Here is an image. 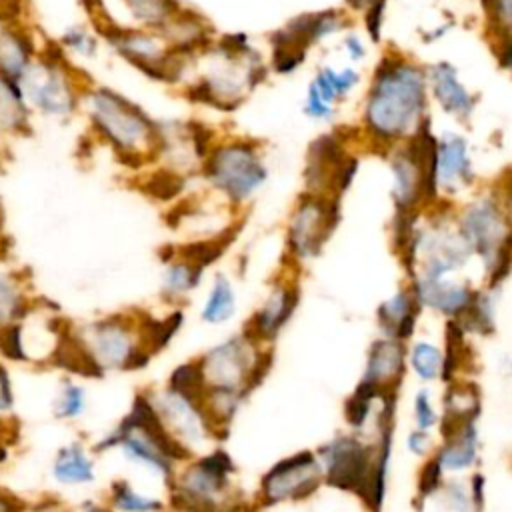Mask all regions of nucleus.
Segmentation results:
<instances>
[{"label": "nucleus", "instance_id": "f257e3e1", "mask_svg": "<svg viewBox=\"0 0 512 512\" xmlns=\"http://www.w3.org/2000/svg\"><path fill=\"white\" fill-rule=\"evenodd\" d=\"M430 116L426 64L390 48L372 68L360 106V146L384 156Z\"/></svg>", "mask_w": 512, "mask_h": 512}, {"label": "nucleus", "instance_id": "f03ea898", "mask_svg": "<svg viewBox=\"0 0 512 512\" xmlns=\"http://www.w3.org/2000/svg\"><path fill=\"white\" fill-rule=\"evenodd\" d=\"M268 62L244 32L222 34L190 60L182 80L188 100L218 112L238 110L268 78Z\"/></svg>", "mask_w": 512, "mask_h": 512}, {"label": "nucleus", "instance_id": "7ed1b4c3", "mask_svg": "<svg viewBox=\"0 0 512 512\" xmlns=\"http://www.w3.org/2000/svg\"><path fill=\"white\" fill-rule=\"evenodd\" d=\"M80 110H84L96 138L126 166L142 168L156 160L160 122L152 120L120 92L108 86L88 84L80 100Z\"/></svg>", "mask_w": 512, "mask_h": 512}, {"label": "nucleus", "instance_id": "20e7f679", "mask_svg": "<svg viewBox=\"0 0 512 512\" xmlns=\"http://www.w3.org/2000/svg\"><path fill=\"white\" fill-rule=\"evenodd\" d=\"M454 222L472 258L484 268V286L502 290L512 274V230L496 186L456 206Z\"/></svg>", "mask_w": 512, "mask_h": 512}, {"label": "nucleus", "instance_id": "39448f33", "mask_svg": "<svg viewBox=\"0 0 512 512\" xmlns=\"http://www.w3.org/2000/svg\"><path fill=\"white\" fill-rule=\"evenodd\" d=\"M236 462L222 446H212L176 468L166 486L168 508L174 512H230L248 498L234 478Z\"/></svg>", "mask_w": 512, "mask_h": 512}, {"label": "nucleus", "instance_id": "423d86ee", "mask_svg": "<svg viewBox=\"0 0 512 512\" xmlns=\"http://www.w3.org/2000/svg\"><path fill=\"white\" fill-rule=\"evenodd\" d=\"M68 334L98 378L110 370H142L154 356L142 338L140 312H116L90 322L68 324Z\"/></svg>", "mask_w": 512, "mask_h": 512}, {"label": "nucleus", "instance_id": "0eeeda50", "mask_svg": "<svg viewBox=\"0 0 512 512\" xmlns=\"http://www.w3.org/2000/svg\"><path fill=\"white\" fill-rule=\"evenodd\" d=\"M206 186L230 208H244L268 182L262 144L246 136L218 138L200 172Z\"/></svg>", "mask_w": 512, "mask_h": 512}, {"label": "nucleus", "instance_id": "6e6552de", "mask_svg": "<svg viewBox=\"0 0 512 512\" xmlns=\"http://www.w3.org/2000/svg\"><path fill=\"white\" fill-rule=\"evenodd\" d=\"M198 364L206 392L230 394L246 402L268 378L274 364V346L260 344L240 330L202 352Z\"/></svg>", "mask_w": 512, "mask_h": 512}, {"label": "nucleus", "instance_id": "1a4fd4ad", "mask_svg": "<svg viewBox=\"0 0 512 512\" xmlns=\"http://www.w3.org/2000/svg\"><path fill=\"white\" fill-rule=\"evenodd\" d=\"M18 86L30 106L50 118H70L80 110L88 82L66 60L60 46L42 48L18 78Z\"/></svg>", "mask_w": 512, "mask_h": 512}, {"label": "nucleus", "instance_id": "9d476101", "mask_svg": "<svg viewBox=\"0 0 512 512\" xmlns=\"http://www.w3.org/2000/svg\"><path fill=\"white\" fill-rule=\"evenodd\" d=\"M352 144H360V134L350 126H334L316 136L304 158V192L342 198L360 170V158Z\"/></svg>", "mask_w": 512, "mask_h": 512}, {"label": "nucleus", "instance_id": "9b49d317", "mask_svg": "<svg viewBox=\"0 0 512 512\" xmlns=\"http://www.w3.org/2000/svg\"><path fill=\"white\" fill-rule=\"evenodd\" d=\"M342 220V198L300 192L286 220L284 258L298 266L318 258Z\"/></svg>", "mask_w": 512, "mask_h": 512}, {"label": "nucleus", "instance_id": "f8f14e48", "mask_svg": "<svg viewBox=\"0 0 512 512\" xmlns=\"http://www.w3.org/2000/svg\"><path fill=\"white\" fill-rule=\"evenodd\" d=\"M374 448V436L358 432H340L330 440H324L314 450L322 468L324 486L348 492L366 506L374 466Z\"/></svg>", "mask_w": 512, "mask_h": 512}, {"label": "nucleus", "instance_id": "ddd939ff", "mask_svg": "<svg viewBox=\"0 0 512 512\" xmlns=\"http://www.w3.org/2000/svg\"><path fill=\"white\" fill-rule=\"evenodd\" d=\"M144 392L154 404L164 428L192 456L212 448L214 442H220L202 398L180 394L166 384L162 388H144Z\"/></svg>", "mask_w": 512, "mask_h": 512}, {"label": "nucleus", "instance_id": "4468645a", "mask_svg": "<svg viewBox=\"0 0 512 512\" xmlns=\"http://www.w3.org/2000/svg\"><path fill=\"white\" fill-rule=\"evenodd\" d=\"M324 486L322 468L314 450L304 448L276 460L258 480L256 502L260 508L306 502Z\"/></svg>", "mask_w": 512, "mask_h": 512}, {"label": "nucleus", "instance_id": "2eb2a0df", "mask_svg": "<svg viewBox=\"0 0 512 512\" xmlns=\"http://www.w3.org/2000/svg\"><path fill=\"white\" fill-rule=\"evenodd\" d=\"M300 268L302 266L288 262V266L270 282L268 294L246 320L242 330L248 336H252L256 342L274 346L280 332L294 318L302 300V288H300V276H298Z\"/></svg>", "mask_w": 512, "mask_h": 512}, {"label": "nucleus", "instance_id": "dca6fc26", "mask_svg": "<svg viewBox=\"0 0 512 512\" xmlns=\"http://www.w3.org/2000/svg\"><path fill=\"white\" fill-rule=\"evenodd\" d=\"M352 20L346 8H322L292 16L284 26L268 34L270 48H290L310 54L320 42L350 30Z\"/></svg>", "mask_w": 512, "mask_h": 512}, {"label": "nucleus", "instance_id": "f3484780", "mask_svg": "<svg viewBox=\"0 0 512 512\" xmlns=\"http://www.w3.org/2000/svg\"><path fill=\"white\" fill-rule=\"evenodd\" d=\"M400 392H390L378 400L374 418H372V436H374V466L370 492L366 502V512H384L386 494H388V478H390V462L394 450L396 436V412H398Z\"/></svg>", "mask_w": 512, "mask_h": 512}, {"label": "nucleus", "instance_id": "a211bd4d", "mask_svg": "<svg viewBox=\"0 0 512 512\" xmlns=\"http://www.w3.org/2000/svg\"><path fill=\"white\" fill-rule=\"evenodd\" d=\"M436 184L442 200L454 202L476 184V168L470 142L460 132L436 136Z\"/></svg>", "mask_w": 512, "mask_h": 512}, {"label": "nucleus", "instance_id": "6ab92c4d", "mask_svg": "<svg viewBox=\"0 0 512 512\" xmlns=\"http://www.w3.org/2000/svg\"><path fill=\"white\" fill-rule=\"evenodd\" d=\"M408 344L396 338L378 336L366 350L360 384L370 388L378 400L390 392H400L408 372Z\"/></svg>", "mask_w": 512, "mask_h": 512}, {"label": "nucleus", "instance_id": "aec40b11", "mask_svg": "<svg viewBox=\"0 0 512 512\" xmlns=\"http://www.w3.org/2000/svg\"><path fill=\"white\" fill-rule=\"evenodd\" d=\"M428 96L440 112L458 124H466L478 106V96L466 86L460 70L448 60L426 64Z\"/></svg>", "mask_w": 512, "mask_h": 512}, {"label": "nucleus", "instance_id": "412c9836", "mask_svg": "<svg viewBox=\"0 0 512 512\" xmlns=\"http://www.w3.org/2000/svg\"><path fill=\"white\" fill-rule=\"evenodd\" d=\"M406 284L412 288L418 304L422 310L438 314L442 318H454L458 320L472 296H474V286L468 280L460 278H426L420 274H414L406 278Z\"/></svg>", "mask_w": 512, "mask_h": 512}, {"label": "nucleus", "instance_id": "4be33fe9", "mask_svg": "<svg viewBox=\"0 0 512 512\" xmlns=\"http://www.w3.org/2000/svg\"><path fill=\"white\" fill-rule=\"evenodd\" d=\"M422 312L424 310L420 308L412 288L408 284H402L376 306V328L380 336L396 338L408 344L416 334Z\"/></svg>", "mask_w": 512, "mask_h": 512}, {"label": "nucleus", "instance_id": "5701e85b", "mask_svg": "<svg viewBox=\"0 0 512 512\" xmlns=\"http://www.w3.org/2000/svg\"><path fill=\"white\" fill-rule=\"evenodd\" d=\"M480 414H482V396L476 382L456 378L444 384V392L440 398V416L436 426L440 440L450 436L464 422L480 420Z\"/></svg>", "mask_w": 512, "mask_h": 512}, {"label": "nucleus", "instance_id": "b1692460", "mask_svg": "<svg viewBox=\"0 0 512 512\" xmlns=\"http://www.w3.org/2000/svg\"><path fill=\"white\" fill-rule=\"evenodd\" d=\"M480 446L478 420H468L436 444L434 458L448 476H458L480 466Z\"/></svg>", "mask_w": 512, "mask_h": 512}, {"label": "nucleus", "instance_id": "393cba45", "mask_svg": "<svg viewBox=\"0 0 512 512\" xmlns=\"http://www.w3.org/2000/svg\"><path fill=\"white\" fill-rule=\"evenodd\" d=\"M32 32L18 16H0V74L18 80L38 56Z\"/></svg>", "mask_w": 512, "mask_h": 512}, {"label": "nucleus", "instance_id": "a878e982", "mask_svg": "<svg viewBox=\"0 0 512 512\" xmlns=\"http://www.w3.org/2000/svg\"><path fill=\"white\" fill-rule=\"evenodd\" d=\"M158 32L168 46L180 54H196L216 38L212 24L188 6H182Z\"/></svg>", "mask_w": 512, "mask_h": 512}, {"label": "nucleus", "instance_id": "bb28decb", "mask_svg": "<svg viewBox=\"0 0 512 512\" xmlns=\"http://www.w3.org/2000/svg\"><path fill=\"white\" fill-rule=\"evenodd\" d=\"M50 476L58 486L64 488L92 484L96 480L94 452L80 440L60 446L52 458Z\"/></svg>", "mask_w": 512, "mask_h": 512}, {"label": "nucleus", "instance_id": "cd10ccee", "mask_svg": "<svg viewBox=\"0 0 512 512\" xmlns=\"http://www.w3.org/2000/svg\"><path fill=\"white\" fill-rule=\"evenodd\" d=\"M164 274L160 282V296L170 306H180L200 284L206 268L178 256L174 248H168V254L162 256Z\"/></svg>", "mask_w": 512, "mask_h": 512}, {"label": "nucleus", "instance_id": "c85d7f7f", "mask_svg": "<svg viewBox=\"0 0 512 512\" xmlns=\"http://www.w3.org/2000/svg\"><path fill=\"white\" fill-rule=\"evenodd\" d=\"M32 304L34 296H30L26 280L6 262L0 238V326L22 320Z\"/></svg>", "mask_w": 512, "mask_h": 512}, {"label": "nucleus", "instance_id": "c756f323", "mask_svg": "<svg viewBox=\"0 0 512 512\" xmlns=\"http://www.w3.org/2000/svg\"><path fill=\"white\" fill-rule=\"evenodd\" d=\"M30 116L32 110L18 86V80L0 74V138L28 134Z\"/></svg>", "mask_w": 512, "mask_h": 512}, {"label": "nucleus", "instance_id": "7c9ffc66", "mask_svg": "<svg viewBox=\"0 0 512 512\" xmlns=\"http://www.w3.org/2000/svg\"><path fill=\"white\" fill-rule=\"evenodd\" d=\"M236 310L238 296L232 278L226 272H216L202 302L200 320L210 326H220L230 322L236 316Z\"/></svg>", "mask_w": 512, "mask_h": 512}, {"label": "nucleus", "instance_id": "2f4dec72", "mask_svg": "<svg viewBox=\"0 0 512 512\" xmlns=\"http://www.w3.org/2000/svg\"><path fill=\"white\" fill-rule=\"evenodd\" d=\"M360 80L362 74L354 66L336 68L332 64H322L320 68H316L310 86L326 104L338 106L360 86Z\"/></svg>", "mask_w": 512, "mask_h": 512}, {"label": "nucleus", "instance_id": "473e14b6", "mask_svg": "<svg viewBox=\"0 0 512 512\" xmlns=\"http://www.w3.org/2000/svg\"><path fill=\"white\" fill-rule=\"evenodd\" d=\"M444 344H442V370L440 382L448 384L462 376V372L470 366L472 348L468 344V334L462 330L458 320L448 318L444 322Z\"/></svg>", "mask_w": 512, "mask_h": 512}, {"label": "nucleus", "instance_id": "72a5a7b5", "mask_svg": "<svg viewBox=\"0 0 512 512\" xmlns=\"http://www.w3.org/2000/svg\"><path fill=\"white\" fill-rule=\"evenodd\" d=\"M500 290L488 286L476 288L466 312L458 318V324L468 336H492L496 332V304Z\"/></svg>", "mask_w": 512, "mask_h": 512}, {"label": "nucleus", "instance_id": "f704fd0d", "mask_svg": "<svg viewBox=\"0 0 512 512\" xmlns=\"http://www.w3.org/2000/svg\"><path fill=\"white\" fill-rule=\"evenodd\" d=\"M106 506L112 512H164L168 502L158 496L140 492L126 478H116L110 482Z\"/></svg>", "mask_w": 512, "mask_h": 512}, {"label": "nucleus", "instance_id": "c9c22d12", "mask_svg": "<svg viewBox=\"0 0 512 512\" xmlns=\"http://www.w3.org/2000/svg\"><path fill=\"white\" fill-rule=\"evenodd\" d=\"M408 368L422 384H432L440 380L442 370V346L432 340H410L408 342Z\"/></svg>", "mask_w": 512, "mask_h": 512}, {"label": "nucleus", "instance_id": "e433bc0d", "mask_svg": "<svg viewBox=\"0 0 512 512\" xmlns=\"http://www.w3.org/2000/svg\"><path fill=\"white\" fill-rule=\"evenodd\" d=\"M376 406H378V396L370 388H366L364 384L358 382L342 404V416H344L348 430L366 434V430L374 418Z\"/></svg>", "mask_w": 512, "mask_h": 512}, {"label": "nucleus", "instance_id": "4c0bfd02", "mask_svg": "<svg viewBox=\"0 0 512 512\" xmlns=\"http://www.w3.org/2000/svg\"><path fill=\"white\" fill-rule=\"evenodd\" d=\"M446 478H448V474L444 472L440 462L434 458V454L422 460V464L418 468V476H416L414 498H412L416 512H424V506L428 504L430 498H434L440 492Z\"/></svg>", "mask_w": 512, "mask_h": 512}, {"label": "nucleus", "instance_id": "58836bf2", "mask_svg": "<svg viewBox=\"0 0 512 512\" xmlns=\"http://www.w3.org/2000/svg\"><path fill=\"white\" fill-rule=\"evenodd\" d=\"M86 408H88V396L84 386L72 378H64L54 398V406H52L54 416L58 420L72 422L84 416Z\"/></svg>", "mask_w": 512, "mask_h": 512}, {"label": "nucleus", "instance_id": "ea45409f", "mask_svg": "<svg viewBox=\"0 0 512 512\" xmlns=\"http://www.w3.org/2000/svg\"><path fill=\"white\" fill-rule=\"evenodd\" d=\"M166 386L180 392V394L204 400L206 382H204V374H202V368L198 364V358L186 360V362L178 364L176 368H172V372L166 380Z\"/></svg>", "mask_w": 512, "mask_h": 512}, {"label": "nucleus", "instance_id": "a19ab883", "mask_svg": "<svg viewBox=\"0 0 512 512\" xmlns=\"http://www.w3.org/2000/svg\"><path fill=\"white\" fill-rule=\"evenodd\" d=\"M480 4L488 38L512 36V0H482Z\"/></svg>", "mask_w": 512, "mask_h": 512}, {"label": "nucleus", "instance_id": "79ce46f5", "mask_svg": "<svg viewBox=\"0 0 512 512\" xmlns=\"http://www.w3.org/2000/svg\"><path fill=\"white\" fill-rule=\"evenodd\" d=\"M440 500L442 512H476L468 494V484L462 478L448 476L440 492L434 496ZM430 502V500H428Z\"/></svg>", "mask_w": 512, "mask_h": 512}, {"label": "nucleus", "instance_id": "37998d69", "mask_svg": "<svg viewBox=\"0 0 512 512\" xmlns=\"http://www.w3.org/2000/svg\"><path fill=\"white\" fill-rule=\"evenodd\" d=\"M58 46L62 52H72L80 58H92L98 52V36L84 26H72L62 34Z\"/></svg>", "mask_w": 512, "mask_h": 512}, {"label": "nucleus", "instance_id": "c03bdc74", "mask_svg": "<svg viewBox=\"0 0 512 512\" xmlns=\"http://www.w3.org/2000/svg\"><path fill=\"white\" fill-rule=\"evenodd\" d=\"M412 414H414V428L432 432L438 426V416L440 414L434 406L432 392L426 386L416 390L414 400H412Z\"/></svg>", "mask_w": 512, "mask_h": 512}, {"label": "nucleus", "instance_id": "a18cd8bd", "mask_svg": "<svg viewBox=\"0 0 512 512\" xmlns=\"http://www.w3.org/2000/svg\"><path fill=\"white\" fill-rule=\"evenodd\" d=\"M388 2L390 0H372L360 14H362V26L364 34L372 44L382 42V32H384V22H386V12H388Z\"/></svg>", "mask_w": 512, "mask_h": 512}, {"label": "nucleus", "instance_id": "49530a36", "mask_svg": "<svg viewBox=\"0 0 512 512\" xmlns=\"http://www.w3.org/2000/svg\"><path fill=\"white\" fill-rule=\"evenodd\" d=\"M302 112L306 118L314 120V122H332L336 116V106L326 104L318 92L308 84L306 86V94H304V106Z\"/></svg>", "mask_w": 512, "mask_h": 512}, {"label": "nucleus", "instance_id": "de8ad7c7", "mask_svg": "<svg viewBox=\"0 0 512 512\" xmlns=\"http://www.w3.org/2000/svg\"><path fill=\"white\" fill-rule=\"evenodd\" d=\"M404 446L406 450L416 456V458H428L434 454V448H436V442L432 438V432L428 430H420V428H412L406 438H404Z\"/></svg>", "mask_w": 512, "mask_h": 512}, {"label": "nucleus", "instance_id": "09e8293b", "mask_svg": "<svg viewBox=\"0 0 512 512\" xmlns=\"http://www.w3.org/2000/svg\"><path fill=\"white\" fill-rule=\"evenodd\" d=\"M342 50L350 62H364L368 56V46L364 36L354 30H346V34L342 36Z\"/></svg>", "mask_w": 512, "mask_h": 512}, {"label": "nucleus", "instance_id": "8fccbe9b", "mask_svg": "<svg viewBox=\"0 0 512 512\" xmlns=\"http://www.w3.org/2000/svg\"><path fill=\"white\" fill-rule=\"evenodd\" d=\"M18 438L16 424L10 416H0V468L10 460L12 456V444Z\"/></svg>", "mask_w": 512, "mask_h": 512}, {"label": "nucleus", "instance_id": "3c124183", "mask_svg": "<svg viewBox=\"0 0 512 512\" xmlns=\"http://www.w3.org/2000/svg\"><path fill=\"white\" fill-rule=\"evenodd\" d=\"M468 494L476 512H484L486 508V476L480 470H472L468 480Z\"/></svg>", "mask_w": 512, "mask_h": 512}, {"label": "nucleus", "instance_id": "603ef678", "mask_svg": "<svg viewBox=\"0 0 512 512\" xmlns=\"http://www.w3.org/2000/svg\"><path fill=\"white\" fill-rule=\"evenodd\" d=\"M14 404H16V396H14L10 372L4 366V362H0V416H12Z\"/></svg>", "mask_w": 512, "mask_h": 512}, {"label": "nucleus", "instance_id": "864d4df0", "mask_svg": "<svg viewBox=\"0 0 512 512\" xmlns=\"http://www.w3.org/2000/svg\"><path fill=\"white\" fill-rule=\"evenodd\" d=\"M490 46H492L498 66L512 76V36L490 40Z\"/></svg>", "mask_w": 512, "mask_h": 512}, {"label": "nucleus", "instance_id": "5fc2aeb1", "mask_svg": "<svg viewBox=\"0 0 512 512\" xmlns=\"http://www.w3.org/2000/svg\"><path fill=\"white\" fill-rule=\"evenodd\" d=\"M26 504L12 492L0 486V512H26Z\"/></svg>", "mask_w": 512, "mask_h": 512}, {"label": "nucleus", "instance_id": "6e6d98bb", "mask_svg": "<svg viewBox=\"0 0 512 512\" xmlns=\"http://www.w3.org/2000/svg\"><path fill=\"white\" fill-rule=\"evenodd\" d=\"M24 0H0V16H18Z\"/></svg>", "mask_w": 512, "mask_h": 512}, {"label": "nucleus", "instance_id": "4d7b16f0", "mask_svg": "<svg viewBox=\"0 0 512 512\" xmlns=\"http://www.w3.org/2000/svg\"><path fill=\"white\" fill-rule=\"evenodd\" d=\"M370 2H372V0H344V8H346L348 12L358 14V12H362Z\"/></svg>", "mask_w": 512, "mask_h": 512}, {"label": "nucleus", "instance_id": "13d9d810", "mask_svg": "<svg viewBox=\"0 0 512 512\" xmlns=\"http://www.w3.org/2000/svg\"><path fill=\"white\" fill-rule=\"evenodd\" d=\"M2 228H4V210H2V204H0V238H2Z\"/></svg>", "mask_w": 512, "mask_h": 512}]
</instances>
